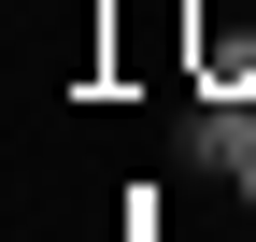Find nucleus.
<instances>
[{"label":"nucleus","instance_id":"nucleus-1","mask_svg":"<svg viewBox=\"0 0 256 242\" xmlns=\"http://www.w3.org/2000/svg\"><path fill=\"white\" fill-rule=\"evenodd\" d=\"M185 86L200 100H256V0H185Z\"/></svg>","mask_w":256,"mask_h":242},{"label":"nucleus","instance_id":"nucleus-2","mask_svg":"<svg viewBox=\"0 0 256 242\" xmlns=\"http://www.w3.org/2000/svg\"><path fill=\"white\" fill-rule=\"evenodd\" d=\"M242 200H256V157H242Z\"/></svg>","mask_w":256,"mask_h":242}]
</instances>
